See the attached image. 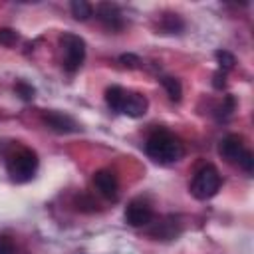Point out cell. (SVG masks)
I'll use <instances>...</instances> for the list:
<instances>
[{"label":"cell","instance_id":"cell-1","mask_svg":"<svg viewBox=\"0 0 254 254\" xmlns=\"http://www.w3.org/2000/svg\"><path fill=\"white\" fill-rule=\"evenodd\" d=\"M145 153H147L153 161L167 165V163L179 161V159L185 155V147H183V143H181L175 135H171L169 131H155V133L149 135V139H147V143H145Z\"/></svg>","mask_w":254,"mask_h":254},{"label":"cell","instance_id":"cell-2","mask_svg":"<svg viewBox=\"0 0 254 254\" xmlns=\"http://www.w3.org/2000/svg\"><path fill=\"white\" fill-rule=\"evenodd\" d=\"M6 171L14 183H28L34 179L38 171V157L32 149H20L10 155L6 163Z\"/></svg>","mask_w":254,"mask_h":254},{"label":"cell","instance_id":"cell-3","mask_svg":"<svg viewBox=\"0 0 254 254\" xmlns=\"http://www.w3.org/2000/svg\"><path fill=\"white\" fill-rule=\"evenodd\" d=\"M220 173L214 165H204L200 167L194 177H192V183H190V194L198 200H206V198H212L218 189H220Z\"/></svg>","mask_w":254,"mask_h":254},{"label":"cell","instance_id":"cell-4","mask_svg":"<svg viewBox=\"0 0 254 254\" xmlns=\"http://www.w3.org/2000/svg\"><path fill=\"white\" fill-rule=\"evenodd\" d=\"M62 50H64V67L73 73L81 67L83 60H85V42L83 38L75 36V34H64L62 36Z\"/></svg>","mask_w":254,"mask_h":254},{"label":"cell","instance_id":"cell-5","mask_svg":"<svg viewBox=\"0 0 254 254\" xmlns=\"http://www.w3.org/2000/svg\"><path fill=\"white\" fill-rule=\"evenodd\" d=\"M125 220H127V224H131V226H135V228L147 226V224L153 220V208H151L145 200L135 198V200H131V202L127 204V208H125Z\"/></svg>","mask_w":254,"mask_h":254},{"label":"cell","instance_id":"cell-6","mask_svg":"<svg viewBox=\"0 0 254 254\" xmlns=\"http://www.w3.org/2000/svg\"><path fill=\"white\" fill-rule=\"evenodd\" d=\"M93 185L97 189V192L101 196H105L107 200H117L119 196V183H117V177L115 173L107 171V169H101L93 175Z\"/></svg>","mask_w":254,"mask_h":254},{"label":"cell","instance_id":"cell-7","mask_svg":"<svg viewBox=\"0 0 254 254\" xmlns=\"http://www.w3.org/2000/svg\"><path fill=\"white\" fill-rule=\"evenodd\" d=\"M244 151H246V147H244V143H242V137H238V135H234V133L222 137L220 143H218V153H220L226 161H230V163H236Z\"/></svg>","mask_w":254,"mask_h":254},{"label":"cell","instance_id":"cell-8","mask_svg":"<svg viewBox=\"0 0 254 254\" xmlns=\"http://www.w3.org/2000/svg\"><path fill=\"white\" fill-rule=\"evenodd\" d=\"M44 121H46L48 127L54 129L56 133H75V131L79 129L77 123H75L69 115L60 113V111H48V113L44 115Z\"/></svg>","mask_w":254,"mask_h":254},{"label":"cell","instance_id":"cell-9","mask_svg":"<svg viewBox=\"0 0 254 254\" xmlns=\"http://www.w3.org/2000/svg\"><path fill=\"white\" fill-rule=\"evenodd\" d=\"M95 14H97V18H99L107 28H111V30L123 28V16H121V12H119V8H117L115 4H111V2H101V4L95 8Z\"/></svg>","mask_w":254,"mask_h":254},{"label":"cell","instance_id":"cell-10","mask_svg":"<svg viewBox=\"0 0 254 254\" xmlns=\"http://www.w3.org/2000/svg\"><path fill=\"white\" fill-rule=\"evenodd\" d=\"M179 232H181V222H179V218L173 216V214H171V216H165L163 220H159V222L149 230L151 236L161 238V240H171V238L179 236Z\"/></svg>","mask_w":254,"mask_h":254},{"label":"cell","instance_id":"cell-11","mask_svg":"<svg viewBox=\"0 0 254 254\" xmlns=\"http://www.w3.org/2000/svg\"><path fill=\"white\" fill-rule=\"evenodd\" d=\"M147 107H149V101H147L145 95H141V93H127L125 101H123V107H121V113L129 115V117H143L147 113Z\"/></svg>","mask_w":254,"mask_h":254},{"label":"cell","instance_id":"cell-12","mask_svg":"<svg viewBox=\"0 0 254 254\" xmlns=\"http://www.w3.org/2000/svg\"><path fill=\"white\" fill-rule=\"evenodd\" d=\"M125 95H127V91H125L123 87H119V85H111V87L105 89V101H107V105H109L113 111H119V113H121Z\"/></svg>","mask_w":254,"mask_h":254},{"label":"cell","instance_id":"cell-13","mask_svg":"<svg viewBox=\"0 0 254 254\" xmlns=\"http://www.w3.org/2000/svg\"><path fill=\"white\" fill-rule=\"evenodd\" d=\"M161 83H163V87H165V91H167V95H169L171 101H181V97H183V87H181V81H179L177 77L165 75V77H161Z\"/></svg>","mask_w":254,"mask_h":254},{"label":"cell","instance_id":"cell-14","mask_svg":"<svg viewBox=\"0 0 254 254\" xmlns=\"http://www.w3.org/2000/svg\"><path fill=\"white\" fill-rule=\"evenodd\" d=\"M69 8H71V16H73L75 20H79V22H85V20L93 14L91 4L85 2V0H73V2L69 4Z\"/></svg>","mask_w":254,"mask_h":254},{"label":"cell","instance_id":"cell-15","mask_svg":"<svg viewBox=\"0 0 254 254\" xmlns=\"http://www.w3.org/2000/svg\"><path fill=\"white\" fill-rule=\"evenodd\" d=\"M216 62H218V65H220V71H228V69H232L234 67V64H236V58L230 54V52H226V50H218L216 54Z\"/></svg>","mask_w":254,"mask_h":254},{"label":"cell","instance_id":"cell-16","mask_svg":"<svg viewBox=\"0 0 254 254\" xmlns=\"http://www.w3.org/2000/svg\"><path fill=\"white\" fill-rule=\"evenodd\" d=\"M183 20L177 16V14H167L165 16V22H163V28L167 30V32H179V30H183Z\"/></svg>","mask_w":254,"mask_h":254},{"label":"cell","instance_id":"cell-17","mask_svg":"<svg viewBox=\"0 0 254 254\" xmlns=\"http://www.w3.org/2000/svg\"><path fill=\"white\" fill-rule=\"evenodd\" d=\"M16 91H18V95H20L24 101L34 99V95H36V89H34L32 85H28L26 81H18V83H16Z\"/></svg>","mask_w":254,"mask_h":254},{"label":"cell","instance_id":"cell-18","mask_svg":"<svg viewBox=\"0 0 254 254\" xmlns=\"http://www.w3.org/2000/svg\"><path fill=\"white\" fill-rule=\"evenodd\" d=\"M236 163H238V165H240V167H242L246 173H252V171H254V157H252V153H250L248 149H246V151L240 155V159H238Z\"/></svg>","mask_w":254,"mask_h":254},{"label":"cell","instance_id":"cell-19","mask_svg":"<svg viewBox=\"0 0 254 254\" xmlns=\"http://www.w3.org/2000/svg\"><path fill=\"white\" fill-rule=\"evenodd\" d=\"M16 40H18L16 30H12V28H0V44L12 46V44H16Z\"/></svg>","mask_w":254,"mask_h":254},{"label":"cell","instance_id":"cell-20","mask_svg":"<svg viewBox=\"0 0 254 254\" xmlns=\"http://www.w3.org/2000/svg\"><path fill=\"white\" fill-rule=\"evenodd\" d=\"M119 62L125 65V67H139V64H141V60L135 56V54H123V56H119Z\"/></svg>","mask_w":254,"mask_h":254},{"label":"cell","instance_id":"cell-21","mask_svg":"<svg viewBox=\"0 0 254 254\" xmlns=\"http://www.w3.org/2000/svg\"><path fill=\"white\" fill-rule=\"evenodd\" d=\"M0 254H16L14 242L8 236H0Z\"/></svg>","mask_w":254,"mask_h":254},{"label":"cell","instance_id":"cell-22","mask_svg":"<svg viewBox=\"0 0 254 254\" xmlns=\"http://www.w3.org/2000/svg\"><path fill=\"white\" fill-rule=\"evenodd\" d=\"M212 79H214V81H212V85H214L216 89H222V87H224V83H226V81H224V79H226V75H224V71H220V69L214 73V77H212Z\"/></svg>","mask_w":254,"mask_h":254}]
</instances>
